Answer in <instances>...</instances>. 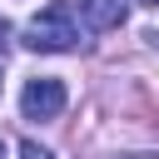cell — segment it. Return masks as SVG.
<instances>
[{
	"instance_id": "obj_1",
	"label": "cell",
	"mask_w": 159,
	"mask_h": 159,
	"mask_svg": "<svg viewBox=\"0 0 159 159\" xmlns=\"http://www.w3.org/2000/svg\"><path fill=\"white\" fill-rule=\"evenodd\" d=\"M25 45H30V50H40V55H65V50H75V45H80V25H75L70 0L45 5V10L25 25Z\"/></svg>"
},
{
	"instance_id": "obj_2",
	"label": "cell",
	"mask_w": 159,
	"mask_h": 159,
	"mask_svg": "<svg viewBox=\"0 0 159 159\" xmlns=\"http://www.w3.org/2000/svg\"><path fill=\"white\" fill-rule=\"evenodd\" d=\"M65 99H70V94H65V80L40 75V80L25 84V94H20V114H25V119H60Z\"/></svg>"
},
{
	"instance_id": "obj_3",
	"label": "cell",
	"mask_w": 159,
	"mask_h": 159,
	"mask_svg": "<svg viewBox=\"0 0 159 159\" xmlns=\"http://www.w3.org/2000/svg\"><path fill=\"white\" fill-rule=\"evenodd\" d=\"M124 0H80V15H84V25L89 30H114V25H124Z\"/></svg>"
},
{
	"instance_id": "obj_4",
	"label": "cell",
	"mask_w": 159,
	"mask_h": 159,
	"mask_svg": "<svg viewBox=\"0 0 159 159\" xmlns=\"http://www.w3.org/2000/svg\"><path fill=\"white\" fill-rule=\"evenodd\" d=\"M20 159H55V154H50V149H40L35 139H25V144H20Z\"/></svg>"
},
{
	"instance_id": "obj_5",
	"label": "cell",
	"mask_w": 159,
	"mask_h": 159,
	"mask_svg": "<svg viewBox=\"0 0 159 159\" xmlns=\"http://www.w3.org/2000/svg\"><path fill=\"white\" fill-rule=\"evenodd\" d=\"M0 159H5V139H0Z\"/></svg>"
},
{
	"instance_id": "obj_6",
	"label": "cell",
	"mask_w": 159,
	"mask_h": 159,
	"mask_svg": "<svg viewBox=\"0 0 159 159\" xmlns=\"http://www.w3.org/2000/svg\"><path fill=\"white\" fill-rule=\"evenodd\" d=\"M144 5H154V10H159V0H144Z\"/></svg>"
},
{
	"instance_id": "obj_7",
	"label": "cell",
	"mask_w": 159,
	"mask_h": 159,
	"mask_svg": "<svg viewBox=\"0 0 159 159\" xmlns=\"http://www.w3.org/2000/svg\"><path fill=\"white\" fill-rule=\"evenodd\" d=\"M0 89H5V80H0Z\"/></svg>"
}]
</instances>
